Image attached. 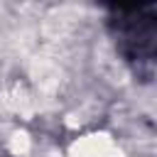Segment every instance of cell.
<instances>
[{
  "label": "cell",
  "mask_w": 157,
  "mask_h": 157,
  "mask_svg": "<svg viewBox=\"0 0 157 157\" xmlns=\"http://www.w3.org/2000/svg\"><path fill=\"white\" fill-rule=\"evenodd\" d=\"M10 150H12L15 155H25V152L29 150V137H27L25 132H15V135L10 137Z\"/></svg>",
  "instance_id": "cell-1"
}]
</instances>
